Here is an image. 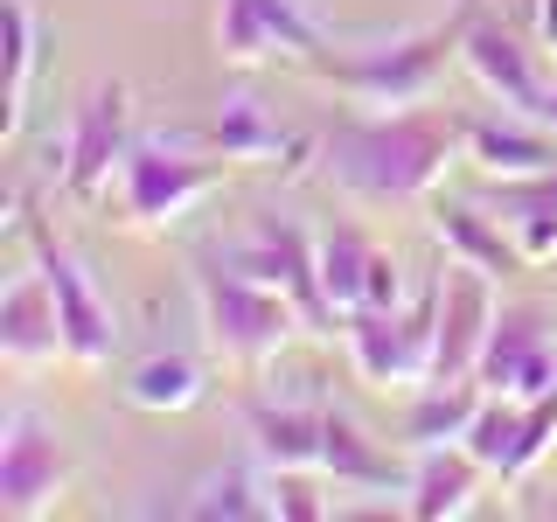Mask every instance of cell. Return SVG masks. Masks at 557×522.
Listing matches in <instances>:
<instances>
[{"label":"cell","instance_id":"f546056e","mask_svg":"<svg viewBox=\"0 0 557 522\" xmlns=\"http://www.w3.org/2000/svg\"><path fill=\"white\" fill-rule=\"evenodd\" d=\"M362 307L376 313H405V265H397L391 251L370 258V278H362Z\"/></svg>","mask_w":557,"mask_h":522},{"label":"cell","instance_id":"484cf974","mask_svg":"<svg viewBox=\"0 0 557 522\" xmlns=\"http://www.w3.org/2000/svg\"><path fill=\"white\" fill-rule=\"evenodd\" d=\"M188 515H202V522H216V515L251 522V515H272V501L258 495L244 474H209V481L196 487V501H188Z\"/></svg>","mask_w":557,"mask_h":522},{"label":"cell","instance_id":"4dcf8cb0","mask_svg":"<svg viewBox=\"0 0 557 522\" xmlns=\"http://www.w3.org/2000/svg\"><path fill=\"white\" fill-rule=\"evenodd\" d=\"M536 42L557 49V0H536Z\"/></svg>","mask_w":557,"mask_h":522},{"label":"cell","instance_id":"e0dca14e","mask_svg":"<svg viewBox=\"0 0 557 522\" xmlns=\"http://www.w3.org/2000/svg\"><path fill=\"white\" fill-rule=\"evenodd\" d=\"M481 481H487V467L467 446H432V452H418V474H411V501H405V509L418 522L467 515V509H474V495H481Z\"/></svg>","mask_w":557,"mask_h":522},{"label":"cell","instance_id":"9a60e30c","mask_svg":"<svg viewBox=\"0 0 557 522\" xmlns=\"http://www.w3.org/2000/svg\"><path fill=\"white\" fill-rule=\"evenodd\" d=\"M467 161H474L487 182H530V174L557 167V133L536 126V119H467Z\"/></svg>","mask_w":557,"mask_h":522},{"label":"cell","instance_id":"d4e9b609","mask_svg":"<svg viewBox=\"0 0 557 522\" xmlns=\"http://www.w3.org/2000/svg\"><path fill=\"white\" fill-rule=\"evenodd\" d=\"M516 439H522V405L516 397H487V405L474 411V425H467V452L487 467L495 481H509V460H516Z\"/></svg>","mask_w":557,"mask_h":522},{"label":"cell","instance_id":"277c9868","mask_svg":"<svg viewBox=\"0 0 557 522\" xmlns=\"http://www.w3.org/2000/svg\"><path fill=\"white\" fill-rule=\"evenodd\" d=\"M223 188V167L182 153V139H139L119 161V202H126V223L139 231H174L188 209H202Z\"/></svg>","mask_w":557,"mask_h":522},{"label":"cell","instance_id":"3957f363","mask_svg":"<svg viewBox=\"0 0 557 522\" xmlns=\"http://www.w3.org/2000/svg\"><path fill=\"white\" fill-rule=\"evenodd\" d=\"M196 307H202L209 348H216L223 362H244V370L272 362L278 348H286L293 327H307V321H300V307H293L278 286H258V278L231 272L223 258L196 265Z\"/></svg>","mask_w":557,"mask_h":522},{"label":"cell","instance_id":"603a6c76","mask_svg":"<svg viewBox=\"0 0 557 522\" xmlns=\"http://www.w3.org/2000/svg\"><path fill=\"white\" fill-rule=\"evenodd\" d=\"M313 251H321V286H327V300H335V313L348 321V313L362 307V278H370L376 244L362 237V231H335V237L313 244Z\"/></svg>","mask_w":557,"mask_h":522},{"label":"cell","instance_id":"ac0fdd59","mask_svg":"<svg viewBox=\"0 0 557 522\" xmlns=\"http://www.w3.org/2000/svg\"><path fill=\"white\" fill-rule=\"evenodd\" d=\"M432 237L446 244V258L481 265L487 278H509L516 265H530V258H522V244L502 237V223H487L481 209H467V202H440V209H432Z\"/></svg>","mask_w":557,"mask_h":522},{"label":"cell","instance_id":"52a82bcc","mask_svg":"<svg viewBox=\"0 0 557 522\" xmlns=\"http://www.w3.org/2000/svg\"><path fill=\"white\" fill-rule=\"evenodd\" d=\"M432 383H474L481 370V348H487V327H495V278L481 265H460V258H446L440 286H432Z\"/></svg>","mask_w":557,"mask_h":522},{"label":"cell","instance_id":"83f0119b","mask_svg":"<svg viewBox=\"0 0 557 522\" xmlns=\"http://www.w3.org/2000/svg\"><path fill=\"white\" fill-rule=\"evenodd\" d=\"M265 501H272V515H286V522H321V515H327V501L313 495V481L293 474V467L265 474Z\"/></svg>","mask_w":557,"mask_h":522},{"label":"cell","instance_id":"ba28073f","mask_svg":"<svg viewBox=\"0 0 557 522\" xmlns=\"http://www.w3.org/2000/svg\"><path fill=\"white\" fill-rule=\"evenodd\" d=\"M63 487H70L63 439L28 405H14L8 418H0V515L35 522V515H49L63 501Z\"/></svg>","mask_w":557,"mask_h":522},{"label":"cell","instance_id":"30bf717a","mask_svg":"<svg viewBox=\"0 0 557 522\" xmlns=\"http://www.w3.org/2000/svg\"><path fill=\"white\" fill-rule=\"evenodd\" d=\"M126 112H133L126 84H98V91L77 104V119H70V133H63V153H57L63 188L77 202H98L104 188H112L119 161H126Z\"/></svg>","mask_w":557,"mask_h":522},{"label":"cell","instance_id":"8fae6325","mask_svg":"<svg viewBox=\"0 0 557 522\" xmlns=\"http://www.w3.org/2000/svg\"><path fill=\"white\" fill-rule=\"evenodd\" d=\"M28 237H35V265H42L49 293H57V313H63V341H70V362H77V370H104V362H112V348H119L112 307H104L98 293H91V278L77 272V258H70L63 244L42 231V223H28Z\"/></svg>","mask_w":557,"mask_h":522},{"label":"cell","instance_id":"cb8c5ba5","mask_svg":"<svg viewBox=\"0 0 557 522\" xmlns=\"http://www.w3.org/2000/svg\"><path fill=\"white\" fill-rule=\"evenodd\" d=\"M35 63H42V28H35V8H28V0H8V119H0L8 133H22V119H28Z\"/></svg>","mask_w":557,"mask_h":522},{"label":"cell","instance_id":"ffe728a7","mask_svg":"<svg viewBox=\"0 0 557 522\" xmlns=\"http://www.w3.org/2000/svg\"><path fill=\"white\" fill-rule=\"evenodd\" d=\"M481 405H487L481 383H425V397H418L411 418H405V439H411L418 452H432V446H460Z\"/></svg>","mask_w":557,"mask_h":522},{"label":"cell","instance_id":"4fadbf2b","mask_svg":"<svg viewBox=\"0 0 557 522\" xmlns=\"http://www.w3.org/2000/svg\"><path fill=\"white\" fill-rule=\"evenodd\" d=\"M460 63H467V77H474L481 91L502 104V112H516V119H536V112H544V91H550V84L536 77L530 49H522L509 28L467 22V35H460Z\"/></svg>","mask_w":557,"mask_h":522},{"label":"cell","instance_id":"5b68a950","mask_svg":"<svg viewBox=\"0 0 557 522\" xmlns=\"http://www.w3.org/2000/svg\"><path fill=\"white\" fill-rule=\"evenodd\" d=\"M223 265L258 278V286H278L293 307H300V321L313 335H342V313H335V300H327V286H321V251H313L293 223L251 216V231H244V244L223 251Z\"/></svg>","mask_w":557,"mask_h":522},{"label":"cell","instance_id":"9c48e42d","mask_svg":"<svg viewBox=\"0 0 557 522\" xmlns=\"http://www.w3.org/2000/svg\"><path fill=\"white\" fill-rule=\"evenodd\" d=\"M474 383L487 397H516V405H536V397L557 390V348H550V313L544 307H502L495 327H487L481 370Z\"/></svg>","mask_w":557,"mask_h":522},{"label":"cell","instance_id":"7a4b0ae2","mask_svg":"<svg viewBox=\"0 0 557 522\" xmlns=\"http://www.w3.org/2000/svg\"><path fill=\"white\" fill-rule=\"evenodd\" d=\"M460 22H440V28H418V35H397V42H370V49H313L307 70L321 84H335L342 98L370 104V112H411L440 91L446 63L460 57Z\"/></svg>","mask_w":557,"mask_h":522},{"label":"cell","instance_id":"7402d4cb","mask_svg":"<svg viewBox=\"0 0 557 522\" xmlns=\"http://www.w3.org/2000/svg\"><path fill=\"white\" fill-rule=\"evenodd\" d=\"M321 474L335 487H391V460L356 432V418L327 411V446H321Z\"/></svg>","mask_w":557,"mask_h":522},{"label":"cell","instance_id":"4316f807","mask_svg":"<svg viewBox=\"0 0 557 522\" xmlns=\"http://www.w3.org/2000/svg\"><path fill=\"white\" fill-rule=\"evenodd\" d=\"M557 446V390L522 405V439H516V460H509V481H530V467Z\"/></svg>","mask_w":557,"mask_h":522},{"label":"cell","instance_id":"2e32d148","mask_svg":"<svg viewBox=\"0 0 557 522\" xmlns=\"http://www.w3.org/2000/svg\"><path fill=\"white\" fill-rule=\"evenodd\" d=\"M244 432H251V452L265 474L293 467V474H321V446H327V411L313 405H251L244 411Z\"/></svg>","mask_w":557,"mask_h":522},{"label":"cell","instance_id":"44dd1931","mask_svg":"<svg viewBox=\"0 0 557 522\" xmlns=\"http://www.w3.org/2000/svg\"><path fill=\"white\" fill-rule=\"evenodd\" d=\"M216 147L223 161H258V167H278V153H300L286 133L265 119V104H258L251 91H231L216 112Z\"/></svg>","mask_w":557,"mask_h":522},{"label":"cell","instance_id":"f1b7e54d","mask_svg":"<svg viewBox=\"0 0 557 522\" xmlns=\"http://www.w3.org/2000/svg\"><path fill=\"white\" fill-rule=\"evenodd\" d=\"M495 202H502V216H509V223L557 216V167L550 174H530V182H495Z\"/></svg>","mask_w":557,"mask_h":522},{"label":"cell","instance_id":"d6986e66","mask_svg":"<svg viewBox=\"0 0 557 522\" xmlns=\"http://www.w3.org/2000/svg\"><path fill=\"white\" fill-rule=\"evenodd\" d=\"M119 397H126L133 411H196L209 397V376H202V362H188V356H147V362L126 370Z\"/></svg>","mask_w":557,"mask_h":522},{"label":"cell","instance_id":"1f68e13d","mask_svg":"<svg viewBox=\"0 0 557 522\" xmlns=\"http://www.w3.org/2000/svg\"><path fill=\"white\" fill-rule=\"evenodd\" d=\"M536 126H550V133H557V84L544 91V112H536Z\"/></svg>","mask_w":557,"mask_h":522},{"label":"cell","instance_id":"7c38bea8","mask_svg":"<svg viewBox=\"0 0 557 522\" xmlns=\"http://www.w3.org/2000/svg\"><path fill=\"white\" fill-rule=\"evenodd\" d=\"M216 49H223V63H237V70L272 63V57L307 63L313 49H321V28H313L293 0H223Z\"/></svg>","mask_w":557,"mask_h":522},{"label":"cell","instance_id":"8992f818","mask_svg":"<svg viewBox=\"0 0 557 522\" xmlns=\"http://www.w3.org/2000/svg\"><path fill=\"white\" fill-rule=\"evenodd\" d=\"M432 313H440L432 293H425V307H411V313L356 307L342 321L348 362H356L376 390H425V383H432Z\"/></svg>","mask_w":557,"mask_h":522},{"label":"cell","instance_id":"6da1fadb","mask_svg":"<svg viewBox=\"0 0 557 522\" xmlns=\"http://www.w3.org/2000/svg\"><path fill=\"white\" fill-rule=\"evenodd\" d=\"M467 153V119L453 112H370L321 139V167L348 202H425Z\"/></svg>","mask_w":557,"mask_h":522},{"label":"cell","instance_id":"5bb4252c","mask_svg":"<svg viewBox=\"0 0 557 522\" xmlns=\"http://www.w3.org/2000/svg\"><path fill=\"white\" fill-rule=\"evenodd\" d=\"M0 356L14 370H42V362H70V341H63V313H57V293H49L42 265L8 278L0 293Z\"/></svg>","mask_w":557,"mask_h":522}]
</instances>
